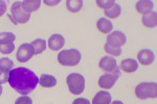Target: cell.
I'll use <instances>...</instances> for the list:
<instances>
[{"label":"cell","mask_w":157,"mask_h":104,"mask_svg":"<svg viewBox=\"0 0 157 104\" xmlns=\"http://www.w3.org/2000/svg\"><path fill=\"white\" fill-rule=\"evenodd\" d=\"M40 5H41L40 0H25V1H22V9L29 14L38 11Z\"/></svg>","instance_id":"obj_17"},{"label":"cell","mask_w":157,"mask_h":104,"mask_svg":"<svg viewBox=\"0 0 157 104\" xmlns=\"http://www.w3.org/2000/svg\"><path fill=\"white\" fill-rule=\"evenodd\" d=\"M111 104H124L121 101H114V102H112Z\"/></svg>","instance_id":"obj_32"},{"label":"cell","mask_w":157,"mask_h":104,"mask_svg":"<svg viewBox=\"0 0 157 104\" xmlns=\"http://www.w3.org/2000/svg\"><path fill=\"white\" fill-rule=\"evenodd\" d=\"M81 52L77 49H67L63 50L58 54V62L62 66L67 67H73L78 65L81 62Z\"/></svg>","instance_id":"obj_2"},{"label":"cell","mask_w":157,"mask_h":104,"mask_svg":"<svg viewBox=\"0 0 157 104\" xmlns=\"http://www.w3.org/2000/svg\"><path fill=\"white\" fill-rule=\"evenodd\" d=\"M154 53L149 49H143L138 52L137 60L143 66H149L154 62Z\"/></svg>","instance_id":"obj_11"},{"label":"cell","mask_w":157,"mask_h":104,"mask_svg":"<svg viewBox=\"0 0 157 104\" xmlns=\"http://www.w3.org/2000/svg\"><path fill=\"white\" fill-rule=\"evenodd\" d=\"M44 3L48 6H54V5H57L58 3H60V0H56V1H48V0H45Z\"/></svg>","instance_id":"obj_31"},{"label":"cell","mask_w":157,"mask_h":104,"mask_svg":"<svg viewBox=\"0 0 157 104\" xmlns=\"http://www.w3.org/2000/svg\"><path fill=\"white\" fill-rule=\"evenodd\" d=\"M138 68V64L135 59H132V58H127V59L121 60V71L126 73H133L137 70Z\"/></svg>","instance_id":"obj_16"},{"label":"cell","mask_w":157,"mask_h":104,"mask_svg":"<svg viewBox=\"0 0 157 104\" xmlns=\"http://www.w3.org/2000/svg\"><path fill=\"white\" fill-rule=\"evenodd\" d=\"M97 28L101 34H108L113 29L112 22L109 21V19H106V18H101V19H98L97 23Z\"/></svg>","instance_id":"obj_14"},{"label":"cell","mask_w":157,"mask_h":104,"mask_svg":"<svg viewBox=\"0 0 157 104\" xmlns=\"http://www.w3.org/2000/svg\"><path fill=\"white\" fill-rule=\"evenodd\" d=\"M67 87L69 92L73 95H81L85 90L84 76L78 73H71L66 78Z\"/></svg>","instance_id":"obj_3"},{"label":"cell","mask_w":157,"mask_h":104,"mask_svg":"<svg viewBox=\"0 0 157 104\" xmlns=\"http://www.w3.org/2000/svg\"><path fill=\"white\" fill-rule=\"evenodd\" d=\"M135 96L140 100L157 97V84L155 82H141L135 88Z\"/></svg>","instance_id":"obj_4"},{"label":"cell","mask_w":157,"mask_h":104,"mask_svg":"<svg viewBox=\"0 0 157 104\" xmlns=\"http://www.w3.org/2000/svg\"><path fill=\"white\" fill-rule=\"evenodd\" d=\"M66 7L70 13L77 14L83 7V1L82 0H67Z\"/></svg>","instance_id":"obj_19"},{"label":"cell","mask_w":157,"mask_h":104,"mask_svg":"<svg viewBox=\"0 0 157 104\" xmlns=\"http://www.w3.org/2000/svg\"><path fill=\"white\" fill-rule=\"evenodd\" d=\"M13 67H14V63L12 59L7 57L0 58V71L10 72L11 70H13Z\"/></svg>","instance_id":"obj_22"},{"label":"cell","mask_w":157,"mask_h":104,"mask_svg":"<svg viewBox=\"0 0 157 104\" xmlns=\"http://www.w3.org/2000/svg\"><path fill=\"white\" fill-rule=\"evenodd\" d=\"M65 44V39L61 34H52L48 39V47L52 51H59Z\"/></svg>","instance_id":"obj_10"},{"label":"cell","mask_w":157,"mask_h":104,"mask_svg":"<svg viewBox=\"0 0 157 104\" xmlns=\"http://www.w3.org/2000/svg\"><path fill=\"white\" fill-rule=\"evenodd\" d=\"M35 55L34 49L30 44H22L17 50L16 58L19 63H26Z\"/></svg>","instance_id":"obj_8"},{"label":"cell","mask_w":157,"mask_h":104,"mask_svg":"<svg viewBox=\"0 0 157 104\" xmlns=\"http://www.w3.org/2000/svg\"><path fill=\"white\" fill-rule=\"evenodd\" d=\"M116 3L113 0H98L97 1V5L102 9H105V11H108L111 7L114 6V4Z\"/></svg>","instance_id":"obj_24"},{"label":"cell","mask_w":157,"mask_h":104,"mask_svg":"<svg viewBox=\"0 0 157 104\" xmlns=\"http://www.w3.org/2000/svg\"><path fill=\"white\" fill-rule=\"evenodd\" d=\"M6 13V3L0 0V17H2Z\"/></svg>","instance_id":"obj_30"},{"label":"cell","mask_w":157,"mask_h":104,"mask_svg":"<svg viewBox=\"0 0 157 104\" xmlns=\"http://www.w3.org/2000/svg\"><path fill=\"white\" fill-rule=\"evenodd\" d=\"M104 50H105V52L107 54L112 55V56H120V55H121V52H123L121 51V48H115L112 46H109L108 44H105Z\"/></svg>","instance_id":"obj_25"},{"label":"cell","mask_w":157,"mask_h":104,"mask_svg":"<svg viewBox=\"0 0 157 104\" xmlns=\"http://www.w3.org/2000/svg\"><path fill=\"white\" fill-rule=\"evenodd\" d=\"M112 102V97L106 91H101L97 93L92 100V104H111Z\"/></svg>","instance_id":"obj_15"},{"label":"cell","mask_w":157,"mask_h":104,"mask_svg":"<svg viewBox=\"0 0 157 104\" xmlns=\"http://www.w3.org/2000/svg\"><path fill=\"white\" fill-rule=\"evenodd\" d=\"M120 75L121 74H117V73H106V74H104L100 77L98 85H100V88H105V90H110L115 84Z\"/></svg>","instance_id":"obj_9"},{"label":"cell","mask_w":157,"mask_h":104,"mask_svg":"<svg viewBox=\"0 0 157 104\" xmlns=\"http://www.w3.org/2000/svg\"><path fill=\"white\" fill-rule=\"evenodd\" d=\"M33 46V49H34V52H35V55H38V54H41L42 52L45 51L46 49V41L45 40H35L32 42L30 44Z\"/></svg>","instance_id":"obj_20"},{"label":"cell","mask_w":157,"mask_h":104,"mask_svg":"<svg viewBox=\"0 0 157 104\" xmlns=\"http://www.w3.org/2000/svg\"><path fill=\"white\" fill-rule=\"evenodd\" d=\"M141 24L147 28H154L157 24V14L155 12H151L147 15H144L141 18Z\"/></svg>","instance_id":"obj_13"},{"label":"cell","mask_w":157,"mask_h":104,"mask_svg":"<svg viewBox=\"0 0 157 104\" xmlns=\"http://www.w3.org/2000/svg\"><path fill=\"white\" fill-rule=\"evenodd\" d=\"M121 6L118 5V4H114V6L113 7H111L110 9H108V11H105V16L106 17H108L109 19H116L118 16L121 15Z\"/></svg>","instance_id":"obj_21"},{"label":"cell","mask_w":157,"mask_h":104,"mask_svg":"<svg viewBox=\"0 0 157 104\" xmlns=\"http://www.w3.org/2000/svg\"><path fill=\"white\" fill-rule=\"evenodd\" d=\"M127 42V37L124 32L121 31H112L107 37V43L109 46H112L115 48H121V46L126 44Z\"/></svg>","instance_id":"obj_7"},{"label":"cell","mask_w":157,"mask_h":104,"mask_svg":"<svg viewBox=\"0 0 157 104\" xmlns=\"http://www.w3.org/2000/svg\"><path fill=\"white\" fill-rule=\"evenodd\" d=\"M98 67L101 68V70H103L106 73H117L121 74L120 67L117 66V63L113 57L106 55L101 58L100 63H98Z\"/></svg>","instance_id":"obj_6"},{"label":"cell","mask_w":157,"mask_h":104,"mask_svg":"<svg viewBox=\"0 0 157 104\" xmlns=\"http://www.w3.org/2000/svg\"><path fill=\"white\" fill-rule=\"evenodd\" d=\"M11 15L7 14V17L11 18L15 24L20 23L24 24L26 23L30 18V14L26 13L22 9V2L21 1H16L13 3L12 9H11Z\"/></svg>","instance_id":"obj_5"},{"label":"cell","mask_w":157,"mask_h":104,"mask_svg":"<svg viewBox=\"0 0 157 104\" xmlns=\"http://www.w3.org/2000/svg\"><path fill=\"white\" fill-rule=\"evenodd\" d=\"M72 104H90L89 100L86 98H78L72 102Z\"/></svg>","instance_id":"obj_29"},{"label":"cell","mask_w":157,"mask_h":104,"mask_svg":"<svg viewBox=\"0 0 157 104\" xmlns=\"http://www.w3.org/2000/svg\"><path fill=\"white\" fill-rule=\"evenodd\" d=\"M2 95V87H1V84H0V96Z\"/></svg>","instance_id":"obj_33"},{"label":"cell","mask_w":157,"mask_h":104,"mask_svg":"<svg viewBox=\"0 0 157 104\" xmlns=\"http://www.w3.org/2000/svg\"><path fill=\"white\" fill-rule=\"evenodd\" d=\"M15 104H33V100L29 96H21L17 99Z\"/></svg>","instance_id":"obj_27"},{"label":"cell","mask_w":157,"mask_h":104,"mask_svg":"<svg viewBox=\"0 0 157 104\" xmlns=\"http://www.w3.org/2000/svg\"><path fill=\"white\" fill-rule=\"evenodd\" d=\"M153 6H154V4L152 1H149V0H140V1H138L137 3H136L135 9L138 14L147 15L152 12Z\"/></svg>","instance_id":"obj_12"},{"label":"cell","mask_w":157,"mask_h":104,"mask_svg":"<svg viewBox=\"0 0 157 104\" xmlns=\"http://www.w3.org/2000/svg\"><path fill=\"white\" fill-rule=\"evenodd\" d=\"M39 83L42 88H54L57 84V79L52 75L42 74L39 78Z\"/></svg>","instance_id":"obj_18"},{"label":"cell","mask_w":157,"mask_h":104,"mask_svg":"<svg viewBox=\"0 0 157 104\" xmlns=\"http://www.w3.org/2000/svg\"><path fill=\"white\" fill-rule=\"evenodd\" d=\"M10 78V72H4V71H0V84H3L9 81Z\"/></svg>","instance_id":"obj_28"},{"label":"cell","mask_w":157,"mask_h":104,"mask_svg":"<svg viewBox=\"0 0 157 104\" xmlns=\"http://www.w3.org/2000/svg\"><path fill=\"white\" fill-rule=\"evenodd\" d=\"M10 85L23 96L29 95L37 88L39 78L27 68L19 67L10 71Z\"/></svg>","instance_id":"obj_1"},{"label":"cell","mask_w":157,"mask_h":104,"mask_svg":"<svg viewBox=\"0 0 157 104\" xmlns=\"http://www.w3.org/2000/svg\"><path fill=\"white\" fill-rule=\"evenodd\" d=\"M15 50L14 43H10V44H0V53L2 54H11Z\"/></svg>","instance_id":"obj_26"},{"label":"cell","mask_w":157,"mask_h":104,"mask_svg":"<svg viewBox=\"0 0 157 104\" xmlns=\"http://www.w3.org/2000/svg\"><path fill=\"white\" fill-rule=\"evenodd\" d=\"M16 35L12 32H0V44H10L14 43Z\"/></svg>","instance_id":"obj_23"}]
</instances>
